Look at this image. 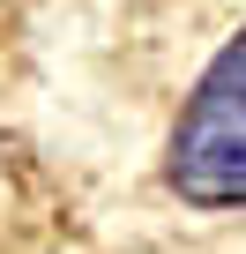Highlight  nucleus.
I'll list each match as a JSON object with an SVG mask.
<instances>
[{"label": "nucleus", "mask_w": 246, "mask_h": 254, "mask_svg": "<svg viewBox=\"0 0 246 254\" xmlns=\"http://www.w3.org/2000/svg\"><path fill=\"white\" fill-rule=\"evenodd\" d=\"M164 180L194 209H246V30L187 90L164 142Z\"/></svg>", "instance_id": "nucleus-1"}]
</instances>
